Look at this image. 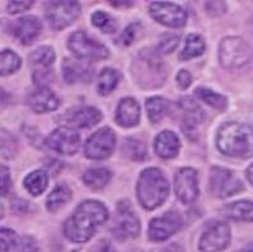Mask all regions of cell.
<instances>
[{
    "label": "cell",
    "mask_w": 253,
    "mask_h": 252,
    "mask_svg": "<svg viewBox=\"0 0 253 252\" xmlns=\"http://www.w3.org/2000/svg\"><path fill=\"white\" fill-rule=\"evenodd\" d=\"M108 218L109 212L104 203L95 200L84 201L67 219L63 232L72 242H87L92 238L97 228L108 220Z\"/></svg>",
    "instance_id": "6da1fadb"
},
{
    "label": "cell",
    "mask_w": 253,
    "mask_h": 252,
    "mask_svg": "<svg viewBox=\"0 0 253 252\" xmlns=\"http://www.w3.org/2000/svg\"><path fill=\"white\" fill-rule=\"evenodd\" d=\"M216 144L224 155L248 159L253 156V127L238 122L222 124L217 132Z\"/></svg>",
    "instance_id": "7a4b0ae2"
},
{
    "label": "cell",
    "mask_w": 253,
    "mask_h": 252,
    "mask_svg": "<svg viewBox=\"0 0 253 252\" xmlns=\"http://www.w3.org/2000/svg\"><path fill=\"white\" fill-rule=\"evenodd\" d=\"M169 183L158 168H148L139 175L137 182V197L143 209L154 210L168 199Z\"/></svg>",
    "instance_id": "3957f363"
},
{
    "label": "cell",
    "mask_w": 253,
    "mask_h": 252,
    "mask_svg": "<svg viewBox=\"0 0 253 252\" xmlns=\"http://www.w3.org/2000/svg\"><path fill=\"white\" fill-rule=\"evenodd\" d=\"M133 74L141 86L154 89L163 85L167 78V69L158 52L142 50L133 62Z\"/></svg>",
    "instance_id": "277c9868"
},
{
    "label": "cell",
    "mask_w": 253,
    "mask_h": 252,
    "mask_svg": "<svg viewBox=\"0 0 253 252\" xmlns=\"http://www.w3.org/2000/svg\"><path fill=\"white\" fill-rule=\"evenodd\" d=\"M252 49L242 37L230 36L225 37L220 43L219 60L222 67L228 69L242 68L251 62Z\"/></svg>",
    "instance_id": "5b68a950"
},
{
    "label": "cell",
    "mask_w": 253,
    "mask_h": 252,
    "mask_svg": "<svg viewBox=\"0 0 253 252\" xmlns=\"http://www.w3.org/2000/svg\"><path fill=\"white\" fill-rule=\"evenodd\" d=\"M81 13L80 3L73 0L49 1L45 5V17L53 30H63L72 25Z\"/></svg>",
    "instance_id": "8992f818"
},
{
    "label": "cell",
    "mask_w": 253,
    "mask_h": 252,
    "mask_svg": "<svg viewBox=\"0 0 253 252\" xmlns=\"http://www.w3.org/2000/svg\"><path fill=\"white\" fill-rule=\"evenodd\" d=\"M68 47L74 55L84 60H101L109 56V50L84 31H76L69 36Z\"/></svg>",
    "instance_id": "52a82bcc"
},
{
    "label": "cell",
    "mask_w": 253,
    "mask_h": 252,
    "mask_svg": "<svg viewBox=\"0 0 253 252\" xmlns=\"http://www.w3.org/2000/svg\"><path fill=\"white\" fill-rule=\"evenodd\" d=\"M209 187L211 195L219 199H225L241 192L243 190V183L232 170L213 166L210 173Z\"/></svg>",
    "instance_id": "ba28073f"
},
{
    "label": "cell",
    "mask_w": 253,
    "mask_h": 252,
    "mask_svg": "<svg viewBox=\"0 0 253 252\" xmlns=\"http://www.w3.org/2000/svg\"><path fill=\"white\" fill-rule=\"evenodd\" d=\"M141 231V225L139 220L132 207L126 201L119 202L115 212V218L111 225V232L114 234L115 238L118 240H128V238H134L139 234Z\"/></svg>",
    "instance_id": "9c48e42d"
},
{
    "label": "cell",
    "mask_w": 253,
    "mask_h": 252,
    "mask_svg": "<svg viewBox=\"0 0 253 252\" xmlns=\"http://www.w3.org/2000/svg\"><path fill=\"white\" fill-rule=\"evenodd\" d=\"M115 144L117 137L114 131L109 127H104L88 137L84 144V155L92 160L106 159L114 151Z\"/></svg>",
    "instance_id": "30bf717a"
},
{
    "label": "cell",
    "mask_w": 253,
    "mask_h": 252,
    "mask_svg": "<svg viewBox=\"0 0 253 252\" xmlns=\"http://www.w3.org/2000/svg\"><path fill=\"white\" fill-rule=\"evenodd\" d=\"M230 243V228L226 223L215 221L206 228L200 240L202 252H219L225 250Z\"/></svg>",
    "instance_id": "8fae6325"
},
{
    "label": "cell",
    "mask_w": 253,
    "mask_h": 252,
    "mask_svg": "<svg viewBox=\"0 0 253 252\" xmlns=\"http://www.w3.org/2000/svg\"><path fill=\"white\" fill-rule=\"evenodd\" d=\"M150 13L159 23L168 27H182L187 22V13L182 6L170 1H155L150 4Z\"/></svg>",
    "instance_id": "7c38bea8"
},
{
    "label": "cell",
    "mask_w": 253,
    "mask_h": 252,
    "mask_svg": "<svg viewBox=\"0 0 253 252\" xmlns=\"http://www.w3.org/2000/svg\"><path fill=\"white\" fill-rule=\"evenodd\" d=\"M182 225L183 219L179 212L169 211L163 216L155 218L150 221L148 237L155 242H163L179 231Z\"/></svg>",
    "instance_id": "4fadbf2b"
},
{
    "label": "cell",
    "mask_w": 253,
    "mask_h": 252,
    "mask_svg": "<svg viewBox=\"0 0 253 252\" xmlns=\"http://www.w3.org/2000/svg\"><path fill=\"white\" fill-rule=\"evenodd\" d=\"M80 135L69 127L54 129L46 139V145L51 150L62 155H73L80 149Z\"/></svg>",
    "instance_id": "5bb4252c"
},
{
    "label": "cell",
    "mask_w": 253,
    "mask_h": 252,
    "mask_svg": "<svg viewBox=\"0 0 253 252\" xmlns=\"http://www.w3.org/2000/svg\"><path fill=\"white\" fill-rule=\"evenodd\" d=\"M176 197L183 203H191L197 199L198 190L197 172L193 168H182L178 170L174 178Z\"/></svg>",
    "instance_id": "9a60e30c"
},
{
    "label": "cell",
    "mask_w": 253,
    "mask_h": 252,
    "mask_svg": "<svg viewBox=\"0 0 253 252\" xmlns=\"http://www.w3.org/2000/svg\"><path fill=\"white\" fill-rule=\"evenodd\" d=\"M180 108L183 111L182 129L184 135L193 140L196 137V129L198 124L202 122L204 113L198 106L197 102L191 98H184L180 100Z\"/></svg>",
    "instance_id": "2e32d148"
},
{
    "label": "cell",
    "mask_w": 253,
    "mask_h": 252,
    "mask_svg": "<svg viewBox=\"0 0 253 252\" xmlns=\"http://www.w3.org/2000/svg\"><path fill=\"white\" fill-rule=\"evenodd\" d=\"M28 104L35 113L42 114L56 110L60 105V100L58 95L47 87H39L31 94Z\"/></svg>",
    "instance_id": "e0dca14e"
},
{
    "label": "cell",
    "mask_w": 253,
    "mask_h": 252,
    "mask_svg": "<svg viewBox=\"0 0 253 252\" xmlns=\"http://www.w3.org/2000/svg\"><path fill=\"white\" fill-rule=\"evenodd\" d=\"M139 115H141V109L134 99L124 98L119 101L115 114V119L119 126L126 128L136 126L139 122Z\"/></svg>",
    "instance_id": "ac0fdd59"
},
{
    "label": "cell",
    "mask_w": 253,
    "mask_h": 252,
    "mask_svg": "<svg viewBox=\"0 0 253 252\" xmlns=\"http://www.w3.org/2000/svg\"><path fill=\"white\" fill-rule=\"evenodd\" d=\"M41 32V22L35 16L19 18L14 25V35L23 45H30Z\"/></svg>",
    "instance_id": "d6986e66"
},
{
    "label": "cell",
    "mask_w": 253,
    "mask_h": 252,
    "mask_svg": "<svg viewBox=\"0 0 253 252\" xmlns=\"http://www.w3.org/2000/svg\"><path fill=\"white\" fill-rule=\"evenodd\" d=\"M180 144L173 131H163L155 139V151L163 159H171L178 155Z\"/></svg>",
    "instance_id": "ffe728a7"
},
{
    "label": "cell",
    "mask_w": 253,
    "mask_h": 252,
    "mask_svg": "<svg viewBox=\"0 0 253 252\" xmlns=\"http://www.w3.org/2000/svg\"><path fill=\"white\" fill-rule=\"evenodd\" d=\"M63 77H64L65 82L74 83L80 80L88 81L92 74V69L90 65H87L86 63L74 62L73 59H64L63 60Z\"/></svg>",
    "instance_id": "44dd1931"
},
{
    "label": "cell",
    "mask_w": 253,
    "mask_h": 252,
    "mask_svg": "<svg viewBox=\"0 0 253 252\" xmlns=\"http://www.w3.org/2000/svg\"><path fill=\"white\" fill-rule=\"evenodd\" d=\"M222 214L235 221H253V202L242 200L224 206Z\"/></svg>",
    "instance_id": "7402d4cb"
},
{
    "label": "cell",
    "mask_w": 253,
    "mask_h": 252,
    "mask_svg": "<svg viewBox=\"0 0 253 252\" xmlns=\"http://www.w3.org/2000/svg\"><path fill=\"white\" fill-rule=\"evenodd\" d=\"M101 118V111L99 109L93 108V106H84V108L77 109L74 111L72 117L69 118V122L80 128H90L99 123Z\"/></svg>",
    "instance_id": "603a6c76"
},
{
    "label": "cell",
    "mask_w": 253,
    "mask_h": 252,
    "mask_svg": "<svg viewBox=\"0 0 253 252\" xmlns=\"http://www.w3.org/2000/svg\"><path fill=\"white\" fill-rule=\"evenodd\" d=\"M87 187L100 190L105 187L111 179V172L106 168H90L84 172L82 177Z\"/></svg>",
    "instance_id": "cb8c5ba5"
},
{
    "label": "cell",
    "mask_w": 253,
    "mask_h": 252,
    "mask_svg": "<svg viewBox=\"0 0 253 252\" xmlns=\"http://www.w3.org/2000/svg\"><path fill=\"white\" fill-rule=\"evenodd\" d=\"M71 197H72V192L71 190H69L68 186L60 183V185L56 186V187L50 192L49 197H47V200H46L47 210L51 212L58 211L60 207H63L65 203L71 200Z\"/></svg>",
    "instance_id": "d4e9b609"
},
{
    "label": "cell",
    "mask_w": 253,
    "mask_h": 252,
    "mask_svg": "<svg viewBox=\"0 0 253 252\" xmlns=\"http://www.w3.org/2000/svg\"><path fill=\"white\" fill-rule=\"evenodd\" d=\"M55 60V52L53 48L50 47H40L30 55V63L32 67H36V69H50Z\"/></svg>",
    "instance_id": "484cf974"
},
{
    "label": "cell",
    "mask_w": 253,
    "mask_h": 252,
    "mask_svg": "<svg viewBox=\"0 0 253 252\" xmlns=\"http://www.w3.org/2000/svg\"><path fill=\"white\" fill-rule=\"evenodd\" d=\"M122 151L126 157L134 160V161H142L147 157V148L141 140L128 137L124 139L122 145Z\"/></svg>",
    "instance_id": "4316f807"
},
{
    "label": "cell",
    "mask_w": 253,
    "mask_h": 252,
    "mask_svg": "<svg viewBox=\"0 0 253 252\" xmlns=\"http://www.w3.org/2000/svg\"><path fill=\"white\" fill-rule=\"evenodd\" d=\"M47 182H49V177L47 173L43 170H35V172L30 173L25 178V187L27 191L34 196H39L46 190Z\"/></svg>",
    "instance_id": "83f0119b"
},
{
    "label": "cell",
    "mask_w": 253,
    "mask_h": 252,
    "mask_svg": "<svg viewBox=\"0 0 253 252\" xmlns=\"http://www.w3.org/2000/svg\"><path fill=\"white\" fill-rule=\"evenodd\" d=\"M205 51V41L200 35L191 34L185 40L184 48L180 51V60H188V59L200 56Z\"/></svg>",
    "instance_id": "f1b7e54d"
},
{
    "label": "cell",
    "mask_w": 253,
    "mask_h": 252,
    "mask_svg": "<svg viewBox=\"0 0 253 252\" xmlns=\"http://www.w3.org/2000/svg\"><path fill=\"white\" fill-rule=\"evenodd\" d=\"M146 109H147L148 118L151 120V123L158 124L167 114L168 101L161 96H154V98L147 99Z\"/></svg>",
    "instance_id": "f546056e"
},
{
    "label": "cell",
    "mask_w": 253,
    "mask_h": 252,
    "mask_svg": "<svg viewBox=\"0 0 253 252\" xmlns=\"http://www.w3.org/2000/svg\"><path fill=\"white\" fill-rule=\"evenodd\" d=\"M196 96L212 108L217 109V110H225V108L228 106V100H226L225 96L220 95V94L215 93L210 89L200 87V89L196 90Z\"/></svg>",
    "instance_id": "4dcf8cb0"
},
{
    "label": "cell",
    "mask_w": 253,
    "mask_h": 252,
    "mask_svg": "<svg viewBox=\"0 0 253 252\" xmlns=\"http://www.w3.org/2000/svg\"><path fill=\"white\" fill-rule=\"evenodd\" d=\"M119 82V73L113 68H104L99 76V93L101 95H109L114 91Z\"/></svg>",
    "instance_id": "1f68e13d"
},
{
    "label": "cell",
    "mask_w": 253,
    "mask_h": 252,
    "mask_svg": "<svg viewBox=\"0 0 253 252\" xmlns=\"http://www.w3.org/2000/svg\"><path fill=\"white\" fill-rule=\"evenodd\" d=\"M0 60H1V63H0L1 76H9V74L18 71V68L21 67V58L12 50H3L1 55H0Z\"/></svg>",
    "instance_id": "d6a6232c"
},
{
    "label": "cell",
    "mask_w": 253,
    "mask_h": 252,
    "mask_svg": "<svg viewBox=\"0 0 253 252\" xmlns=\"http://www.w3.org/2000/svg\"><path fill=\"white\" fill-rule=\"evenodd\" d=\"M91 21H92V25L102 30V32H114L115 22L114 19L109 16L108 13L97 10V12L92 13Z\"/></svg>",
    "instance_id": "836d02e7"
},
{
    "label": "cell",
    "mask_w": 253,
    "mask_h": 252,
    "mask_svg": "<svg viewBox=\"0 0 253 252\" xmlns=\"http://www.w3.org/2000/svg\"><path fill=\"white\" fill-rule=\"evenodd\" d=\"M17 151V141L16 139L10 135L8 131H4L1 132V154L3 157L9 159L13 155L16 154Z\"/></svg>",
    "instance_id": "e575fe53"
},
{
    "label": "cell",
    "mask_w": 253,
    "mask_h": 252,
    "mask_svg": "<svg viewBox=\"0 0 253 252\" xmlns=\"http://www.w3.org/2000/svg\"><path fill=\"white\" fill-rule=\"evenodd\" d=\"M178 45H179V36L174 34H167L160 39V43L158 45V51L163 52V54L171 52L176 49Z\"/></svg>",
    "instance_id": "d590c367"
},
{
    "label": "cell",
    "mask_w": 253,
    "mask_h": 252,
    "mask_svg": "<svg viewBox=\"0 0 253 252\" xmlns=\"http://www.w3.org/2000/svg\"><path fill=\"white\" fill-rule=\"evenodd\" d=\"M16 243V233L8 228H1V252H8Z\"/></svg>",
    "instance_id": "8d00e7d4"
},
{
    "label": "cell",
    "mask_w": 253,
    "mask_h": 252,
    "mask_svg": "<svg viewBox=\"0 0 253 252\" xmlns=\"http://www.w3.org/2000/svg\"><path fill=\"white\" fill-rule=\"evenodd\" d=\"M19 252H37V242L30 236H23L18 243Z\"/></svg>",
    "instance_id": "74e56055"
},
{
    "label": "cell",
    "mask_w": 253,
    "mask_h": 252,
    "mask_svg": "<svg viewBox=\"0 0 253 252\" xmlns=\"http://www.w3.org/2000/svg\"><path fill=\"white\" fill-rule=\"evenodd\" d=\"M137 27H138V25H136V23H132V25L128 26L119 37V43L123 44V45H130L134 36H136Z\"/></svg>",
    "instance_id": "f35d334b"
},
{
    "label": "cell",
    "mask_w": 253,
    "mask_h": 252,
    "mask_svg": "<svg viewBox=\"0 0 253 252\" xmlns=\"http://www.w3.org/2000/svg\"><path fill=\"white\" fill-rule=\"evenodd\" d=\"M34 5V1H10L6 5V10L9 13H21L30 9Z\"/></svg>",
    "instance_id": "ab89813d"
},
{
    "label": "cell",
    "mask_w": 253,
    "mask_h": 252,
    "mask_svg": "<svg viewBox=\"0 0 253 252\" xmlns=\"http://www.w3.org/2000/svg\"><path fill=\"white\" fill-rule=\"evenodd\" d=\"M206 9L207 13H210L211 16H219L225 12V4L221 1H209L206 3Z\"/></svg>",
    "instance_id": "60d3db41"
},
{
    "label": "cell",
    "mask_w": 253,
    "mask_h": 252,
    "mask_svg": "<svg viewBox=\"0 0 253 252\" xmlns=\"http://www.w3.org/2000/svg\"><path fill=\"white\" fill-rule=\"evenodd\" d=\"M10 187V174L8 168L1 165V196H5L8 194Z\"/></svg>",
    "instance_id": "b9f144b4"
},
{
    "label": "cell",
    "mask_w": 253,
    "mask_h": 252,
    "mask_svg": "<svg viewBox=\"0 0 253 252\" xmlns=\"http://www.w3.org/2000/svg\"><path fill=\"white\" fill-rule=\"evenodd\" d=\"M176 82L179 85L180 89H187L192 83V76L188 71H185V69H182L179 71V73L176 74Z\"/></svg>",
    "instance_id": "7bdbcfd3"
},
{
    "label": "cell",
    "mask_w": 253,
    "mask_h": 252,
    "mask_svg": "<svg viewBox=\"0 0 253 252\" xmlns=\"http://www.w3.org/2000/svg\"><path fill=\"white\" fill-rule=\"evenodd\" d=\"M91 252H114V249L111 247L110 242H108V241H99L91 249Z\"/></svg>",
    "instance_id": "ee69618b"
},
{
    "label": "cell",
    "mask_w": 253,
    "mask_h": 252,
    "mask_svg": "<svg viewBox=\"0 0 253 252\" xmlns=\"http://www.w3.org/2000/svg\"><path fill=\"white\" fill-rule=\"evenodd\" d=\"M161 252H183V250L178 243H171V245L165 247Z\"/></svg>",
    "instance_id": "f6af8a7d"
},
{
    "label": "cell",
    "mask_w": 253,
    "mask_h": 252,
    "mask_svg": "<svg viewBox=\"0 0 253 252\" xmlns=\"http://www.w3.org/2000/svg\"><path fill=\"white\" fill-rule=\"evenodd\" d=\"M247 178H248V181H250L251 183H252V186H253V164L247 169Z\"/></svg>",
    "instance_id": "bcb514c9"
},
{
    "label": "cell",
    "mask_w": 253,
    "mask_h": 252,
    "mask_svg": "<svg viewBox=\"0 0 253 252\" xmlns=\"http://www.w3.org/2000/svg\"><path fill=\"white\" fill-rule=\"evenodd\" d=\"M239 252H253V242L247 245V246L244 247V249H242Z\"/></svg>",
    "instance_id": "7dc6e473"
}]
</instances>
